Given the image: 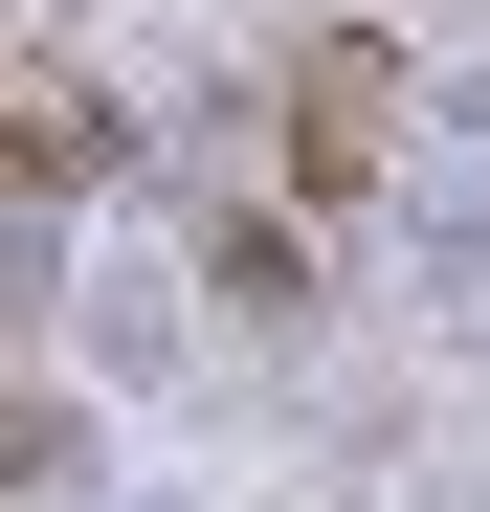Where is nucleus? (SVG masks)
Masks as SVG:
<instances>
[{
	"mask_svg": "<svg viewBox=\"0 0 490 512\" xmlns=\"http://www.w3.org/2000/svg\"><path fill=\"white\" fill-rule=\"evenodd\" d=\"M401 134H424L401 23H335V0H312V23H290V67H268V179L335 223V201H379V179H401Z\"/></svg>",
	"mask_w": 490,
	"mask_h": 512,
	"instance_id": "f257e3e1",
	"label": "nucleus"
},
{
	"mask_svg": "<svg viewBox=\"0 0 490 512\" xmlns=\"http://www.w3.org/2000/svg\"><path fill=\"white\" fill-rule=\"evenodd\" d=\"M201 290H223L245 334H290V312H312V201H268V179H223V201H201Z\"/></svg>",
	"mask_w": 490,
	"mask_h": 512,
	"instance_id": "f03ea898",
	"label": "nucleus"
},
{
	"mask_svg": "<svg viewBox=\"0 0 490 512\" xmlns=\"http://www.w3.org/2000/svg\"><path fill=\"white\" fill-rule=\"evenodd\" d=\"M112 156H134V134H112V90H67V45L23 23V223H67Z\"/></svg>",
	"mask_w": 490,
	"mask_h": 512,
	"instance_id": "7ed1b4c3",
	"label": "nucleus"
}]
</instances>
